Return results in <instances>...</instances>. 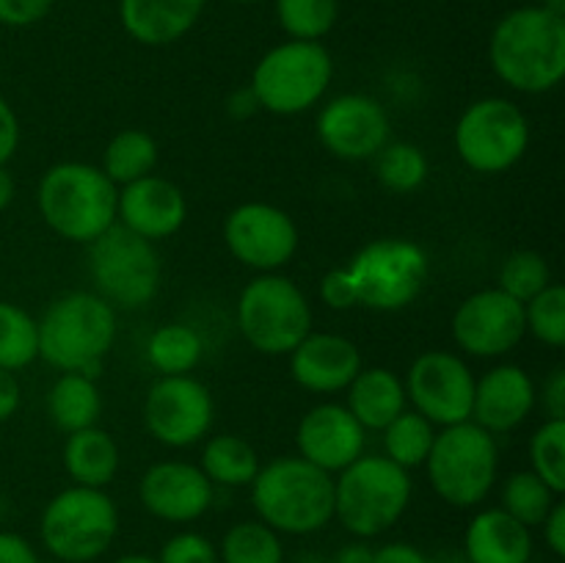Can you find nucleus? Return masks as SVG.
<instances>
[{
  "label": "nucleus",
  "mask_w": 565,
  "mask_h": 563,
  "mask_svg": "<svg viewBox=\"0 0 565 563\" xmlns=\"http://www.w3.org/2000/svg\"><path fill=\"white\" fill-rule=\"evenodd\" d=\"M318 296L323 301V307L334 309V312H348V309L359 307L356 287H353L345 268H331L329 274L320 276Z\"/></svg>",
  "instance_id": "a19ab883"
},
{
  "label": "nucleus",
  "mask_w": 565,
  "mask_h": 563,
  "mask_svg": "<svg viewBox=\"0 0 565 563\" xmlns=\"http://www.w3.org/2000/svg\"><path fill=\"white\" fill-rule=\"evenodd\" d=\"M221 235L226 252L254 274H279L301 246L296 219L270 202H243L232 208Z\"/></svg>",
  "instance_id": "ddd939ff"
},
{
  "label": "nucleus",
  "mask_w": 565,
  "mask_h": 563,
  "mask_svg": "<svg viewBox=\"0 0 565 563\" xmlns=\"http://www.w3.org/2000/svg\"><path fill=\"white\" fill-rule=\"evenodd\" d=\"M539 406V384L522 364H494L475 381L472 423L489 434H511Z\"/></svg>",
  "instance_id": "4be33fe9"
},
{
  "label": "nucleus",
  "mask_w": 565,
  "mask_h": 563,
  "mask_svg": "<svg viewBox=\"0 0 565 563\" xmlns=\"http://www.w3.org/2000/svg\"><path fill=\"white\" fill-rule=\"evenodd\" d=\"M290 375L312 395H340L364 368L356 342L337 331H309L290 353Z\"/></svg>",
  "instance_id": "412c9836"
},
{
  "label": "nucleus",
  "mask_w": 565,
  "mask_h": 563,
  "mask_svg": "<svg viewBox=\"0 0 565 563\" xmlns=\"http://www.w3.org/2000/svg\"><path fill=\"white\" fill-rule=\"evenodd\" d=\"M188 221V196L177 182L160 174H147L130 185L119 188L116 199V224L160 243L177 235Z\"/></svg>",
  "instance_id": "aec40b11"
},
{
  "label": "nucleus",
  "mask_w": 565,
  "mask_h": 563,
  "mask_svg": "<svg viewBox=\"0 0 565 563\" xmlns=\"http://www.w3.org/2000/svg\"><path fill=\"white\" fill-rule=\"evenodd\" d=\"M412 475L379 453H362L334 478V519L353 539H379L412 506Z\"/></svg>",
  "instance_id": "39448f33"
},
{
  "label": "nucleus",
  "mask_w": 565,
  "mask_h": 563,
  "mask_svg": "<svg viewBox=\"0 0 565 563\" xmlns=\"http://www.w3.org/2000/svg\"><path fill=\"white\" fill-rule=\"evenodd\" d=\"M204 3L207 0H119V20L132 42L166 47L196 28Z\"/></svg>",
  "instance_id": "5701e85b"
},
{
  "label": "nucleus",
  "mask_w": 565,
  "mask_h": 563,
  "mask_svg": "<svg viewBox=\"0 0 565 563\" xmlns=\"http://www.w3.org/2000/svg\"><path fill=\"white\" fill-rule=\"evenodd\" d=\"M475 381L478 375L469 368L467 359L434 348L414 359L403 386H406V397L414 412L430 419L436 428H447V425L472 419Z\"/></svg>",
  "instance_id": "2eb2a0df"
},
{
  "label": "nucleus",
  "mask_w": 565,
  "mask_h": 563,
  "mask_svg": "<svg viewBox=\"0 0 565 563\" xmlns=\"http://www.w3.org/2000/svg\"><path fill=\"white\" fill-rule=\"evenodd\" d=\"M329 563H373V546L364 539H356L351 544H342Z\"/></svg>",
  "instance_id": "3c124183"
},
{
  "label": "nucleus",
  "mask_w": 565,
  "mask_h": 563,
  "mask_svg": "<svg viewBox=\"0 0 565 563\" xmlns=\"http://www.w3.org/2000/svg\"><path fill=\"white\" fill-rule=\"evenodd\" d=\"M296 445L298 456L323 472L337 475L362 456L367 445V431L348 412L345 403L323 401L298 419Z\"/></svg>",
  "instance_id": "6ab92c4d"
},
{
  "label": "nucleus",
  "mask_w": 565,
  "mask_h": 563,
  "mask_svg": "<svg viewBox=\"0 0 565 563\" xmlns=\"http://www.w3.org/2000/svg\"><path fill=\"white\" fill-rule=\"evenodd\" d=\"M88 274L94 293L114 309H141L158 296L163 265L154 243L121 224L88 243Z\"/></svg>",
  "instance_id": "f8f14e48"
},
{
  "label": "nucleus",
  "mask_w": 565,
  "mask_h": 563,
  "mask_svg": "<svg viewBox=\"0 0 565 563\" xmlns=\"http://www.w3.org/2000/svg\"><path fill=\"white\" fill-rule=\"evenodd\" d=\"M334 81V59L323 42L287 39L274 44L252 72L248 88L259 110L274 116H298L323 103Z\"/></svg>",
  "instance_id": "6e6552de"
},
{
  "label": "nucleus",
  "mask_w": 565,
  "mask_h": 563,
  "mask_svg": "<svg viewBox=\"0 0 565 563\" xmlns=\"http://www.w3.org/2000/svg\"><path fill=\"white\" fill-rule=\"evenodd\" d=\"M119 188L103 169L81 160L50 166L36 188V208L44 224L70 243L97 241L116 224Z\"/></svg>",
  "instance_id": "20e7f679"
},
{
  "label": "nucleus",
  "mask_w": 565,
  "mask_h": 563,
  "mask_svg": "<svg viewBox=\"0 0 565 563\" xmlns=\"http://www.w3.org/2000/svg\"><path fill=\"white\" fill-rule=\"evenodd\" d=\"M158 158V141H154L147 130L125 127V130L116 132L108 141V147L103 149V163H99V169H103V174L108 177L116 188H121L141 180V177L154 174Z\"/></svg>",
  "instance_id": "c85d7f7f"
},
{
  "label": "nucleus",
  "mask_w": 565,
  "mask_h": 563,
  "mask_svg": "<svg viewBox=\"0 0 565 563\" xmlns=\"http://www.w3.org/2000/svg\"><path fill=\"white\" fill-rule=\"evenodd\" d=\"M557 500H561V495H555L533 469H519L502 480L500 508L530 530L541 528V522Z\"/></svg>",
  "instance_id": "72a5a7b5"
},
{
  "label": "nucleus",
  "mask_w": 565,
  "mask_h": 563,
  "mask_svg": "<svg viewBox=\"0 0 565 563\" xmlns=\"http://www.w3.org/2000/svg\"><path fill=\"white\" fill-rule=\"evenodd\" d=\"M218 563H285V541L259 519H243L221 539Z\"/></svg>",
  "instance_id": "473e14b6"
},
{
  "label": "nucleus",
  "mask_w": 565,
  "mask_h": 563,
  "mask_svg": "<svg viewBox=\"0 0 565 563\" xmlns=\"http://www.w3.org/2000/svg\"><path fill=\"white\" fill-rule=\"evenodd\" d=\"M103 414L97 381L83 373H58L47 392V417L64 434L92 428Z\"/></svg>",
  "instance_id": "cd10ccee"
},
{
  "label": "nucleus",
  "mask_w": 565,
  "mask_h": 563,
  "mask_svg": "<svg viewBox=\"0 0 565 563\" xmlns=\"http://www.w3.org/2000/svg\"><path fill=\"white\" fill-rule=\"evenodd\" d=\"M315 132L329 155L362 163L392 141L390 110L370 94H337L318 110Z\"/></svg>",
  "instance_id": "f3484780"
},
{
  "label": "nucleus",
  "mask_w": 565,
  "mask_h": 563,
  "mask_svg": "<svg viewBox=\"0 0 565 563\" xmlns=\"http://www.w3.org/2000/svg\"><path fill=\"white\" fill-rule=\"evenodd\" d=\"M436 431L439 428L430 419H425L414 408H406V412L397 414L381 431V436H384V456L395 461L397 467L406 469V472L425 467V458H428L430 447H434Z\"/></svg>",
  "instance_id": "2f4dec72"
},
{
  "label": "nucleus",
  "mask_w": 565,
  "mask_h": 563,
  "mask_svg": "<svg viewBox=\"0 0 565 563\" xmlns=\"http://www.w3.org/2000/svg\"><path fill=\"white\" fill-rule=\"evenodd\" d=\"M158 563H218V546L196 530H180L163 541Z\"/></svg>",
  "instance_id": "ea45409f"
},
{
  "label": "nucleus",
  "mask_w": 565,
  "mask_h": 563,
  "mask_svg": "<svg viewBox=\"0 0 565 563\" xmlns=\"http://www.w3.org/2000/svg\"><path fill=\"white\" fill-rule=\"evenodd\" d=\"M276 20L290 39L323 42L340 17V0H274Z\"/></svg>",
  "instance_id": "c9c22d12"
},
{
  "label": "nucleus",
  "mask_w": 565,
  "mask_h": 563,
  "mask_svg": "<svg viewBox=\"0 0 565 563\" xmlns=\"http://www.w3.org/2000/svg\"><path fill=\"white\" fill-rule=\"evenodd\" d=\"M530 119L508 97H480L463 108L452 130V147L469 171L497 177L511 171L530 149Z\"/></svg>",
  "instance_id": "9b49d317"
},
{
  "label": "nucleus",
  "mask_w": 565,
  "mask_h": 563,
  "mask_svg": "<svg viewBox=\"0 0 565 563\" xmlns=\"http://www.w3.org/2000/svg\"><path fill=\"white\" fill-rule=\"evenodd\" d=\"M373 160L379 185L397 196L419 191L430 174L428 155L419 144L412 141H390Z\"/></svg>",
  "instance_id": "7c9ffc66"
},
{
  "label": "nucleus",
  "mask_w": 565,
  "mask_h": 563,
  "mask_svg": "<svg viewBox=\"0 0 565 563\" xmlns=\"http://www.w3.org/2000/svg\"><path fill=\"white\" fill-rule=\"evenodd\" d=\"M215 403L196 375H160L143 397L149 436L171 450H185L210 436Z\"/></svg>",
  "instance_id": "4468645a"
},
{
  "label": "nucleus",
  "mask_w": 565,
  "mask_h": 563,
  "mask_svg": "<svg viewBox=\"0 0 565 563\" xmlns=\"http://www.w3.org/2000/svg\"><path fill=\"white\" fill-rule=\"evenodd\" d=\"M524 326L541 346L563 348L565 346V290L563 285L552 282L539 296L524 304Z\"/></svg>",
  "instance_id": "58836bf2"
},
{
  "label": "nucleus",
  "mask_w": 565,
  "mask_h": 563,
  "mask_svg": "<svg viewBox=\"0 0 565 563\" xmlns=\"http://www.w3.org/2000/svg\"><path fill=\"white\" fill-rule=\"evenodd\" d=\"M39 359V323L20 304L0 301V368L20 373Z\"/></svg>",
  "instance_id": "f704fd0d"
},
{
  "label": "nucleus",
  "mask_w": 565,
  "mask_h": 563,
  "mask_svg": "<svg viewBox=\"0 0 565 563\" xmlns=\"http://www.w3.org/2000/svg\"><path fill=\"white\" fill-rule=\"evenodd\" d=\"M359 307L373 312H401L412 307L430 279V259L412 237L390 235L364 243L345 265Z\"/></svg>",
  "instance_id": "9d476101"
},
{
  "label": "nucleus",
  "mask_w": 565,
  "mask_h": 563,
  "mask_svg": "<svg viewBox=\"0 0 565 563\" xmlns=\"http://www.w3.org/2000/svg\"><path fill=\"white\" fill-rule=\"evenodd\" d=\"M546 419H565V368H555L539 390Z\"/></svg>",
  "instance_id": "37998d69"
},
{
  "label": "nucleus",
  "mask_w": 565,
  "mask_h": 563,
  "mask_svg": "<svg viewBox=\"0 0 565 563\" xmlns=\"http://www.w3.org/2000/svg\"><path fill=\"white\" fill-rule=\"evenodd\" d=\"M524 337V304L500 287L472 293L452 312V340L467 357L502 359L516 351Z\"/></svg>",
  "instance_id": "dca6fc26"
},
{
  "label": "nucleus",
  "mask_w": 565,
  "mask_h": 563,
  "mask_svg": "<svg viewBox=\"0 0 565 563\" xmlns=\"http://www.w3.org/2000/svg\"><path fill=\"white\" fill-rule=\"evenodd\" d=\"M296 563H329V561H323V557L315 555V552H303V555H298Z\"/></svg>",
  "instance_id": "4d7b16f0"
},
{
  "label": "nucleus",
  "mask_w": 565,
  "mask_h": 563,
  "mask_svg": "<svg viewBox=\"0 0 565 563\" xmlns=\"http://www.w3.org/2000/svg\"><path fill=\"white\" fill-rule=\"evenodd\" d=\"M119 533V508L105 489L66 486L39 517V539L58 563H94Z\"/></svg>",
  "instance_id": "0eeeda50"
},
{
  "label": "nucleus",
  "mask_w": 565,
  "mask_h": 563,
  "mask_svg": "<svg viewBox=\"0 0 565 563\" xmlns=\"http://www.w3.org/2000/svg\"><path fill=\"white\" fill-rule=\"evenodd\" d=\"M204 357V340L191 323H166L149 334L147 362L160 375H191Z\"/></svg>",
  "instance_id": "c756f323"
},
{
  "label": "nucleus",
  "mask_w": 565,
  "mask_h": 563,
  "mask_svg": "<svg viewBox=\"0 0 565 563\" xmlns=\"http://www.w3.org/2000/svg\"><path fill=\"white\" fill-rule=\"evenodd\" d=\"M373 563H430V555L408 541H390L373 550Z\"/></svg>",
  "instance_id": "49530a36"
},
{
  "label": "nucleus",
  "mask_w": 565,
  "mask_h": 563,
  "mask_svg": "<svg viewBox=\"0 0 565 563\" xmlns=\"http://www.w3.org/2000/svg\"><path fill=\"white\" fill-rule=\"evenodd\" d=\"M22 406V386L17 373L0 368V423L14 417Z\"/></svg>",
  "instance_id": "09e8293b"
},
{
  "label": "nucleus",
  "mask_w": 565,
  "mask_h": 563,
  "mask_svg": "<svg viewBox=\"0 0 565 563\" xmlns=\"http://www.w3.org/2000/svg\"><path fill=\"white\" fill-rule=\"evenodd\" d=\"M64 472L75 486H88V489H105L114 484L121 464V450L114 436L99 425L66 434L64 453Z\"/></svg>",
  "instance_id": "a878e982"
},
{
  "label": "nucleus",
  "mask_w": 565,
  "mask_h": 563,
  "mask_svg": "<svg viewBox=\"0 0 565 563\" xmlns=\"http://www.w3.org/2000/svg\"><path fill=\"white\" fill-rule=\"evenodd\" d=\"M14 193H17L14 177H11V171L6 169V166H0V213L14 202Z\"/></svg>",
  "instance_id": "603ef678"
},
{
  "label": "nucleus",
  "mask_w": 565,
  "mask_h": 563,
  "mask_svg": "<svg viewBox=\"0 0 565 563\" xmlns=\"http://www.w3.org/2000/svg\"><path fill=\"white\" fill-rule=\"evenodd\" d=\"M55 0H0V25L28 28L53 11Z\"/></svg>",
  "instance_id": "79ce46f5"
},
{
  "label": "nucleus",
  "mask_w": 565,
  "mask_h": 563,
  "mask_svg": "<svg viewBox=\"0 0 565 563\" xmlns=\"http://www.w3.org/2000/svg\"><path fill=\"white\" fill-rule=\"evenodd\" d=\"M259 453L248 439L237 434H215L207 436L202 445V456H199V469L207 475L213 486H224V489H243L252 486L257 478Z\"/></svg>",
  "instance_id": "bb28decb"
},
{
  "label": "nucleus",
  "mask_w": 565,
  "mask_h": 563,
  "mask_svg": "<svg viewBox=\"0 0 565 563\" xmlns=\"http://www.w3.org/2000/svg\"><path fill=\"white\" fill-rule=\"evenodd\" d=\"M491 72L519 94H546L565 77V17L544 6H519L489 36Z\"/></svg>",
  "instance_id": "f257e3e1"
},
{
  "label": "nucleus",
  "mask_w": 565,
  "mask_h": 563,
  "mask_svg": "<svg viewBox=\"0 0 565 563\" xmlns=\"http://www.w3.org/2000/svg\"><path fill=\"white\" fill-rule=\"evenodd\" d=\"M430 563H469V561L461 550H441L436 552V555H430Z\"/></svg>",
  "instance_id": "864d4df0"
},
{
  "label": "nucleus",
  "mask_w": 565,
  "mask_h": 563,
  "mask_svg": "<svg viewBox=\"0 0 565 563\" xmlns=\"http://www.w3.org/2000/svg\"><path fill=\"white\" fill-rule=\"evenodd\" d=\"M0 563H42V557L25 535L0 530Z\"/></svg>",
  "instance_id": "a18cd8bd"
},
{
  "label": "nucleus",
  "mask_w": 565,
  "mask_h": 563,
  "mask_svg": "<svg viewBox=\"0 0 565 563\" xmlns=\"http://www.w3.org/2000/svg\"><path fill=\"white\" fill-rule=\"evenodd\" d=\"M546 285H552V268L544 254L535 248H516L502 259L494 287L516 298L519 304H527Z\"/></svg>",
  "instance_id": "e433bc0d"
},
{
  "label": "nucleus",
  "mask_w": 565,
  "mask_h": 563,
  "mask_svg": "<svg viewBox=\"0 0 565 563\" xmlns=\"http://www.w3.org/2000/svg\"><path fill=\"white\" fill-rule=\"evenodd\" d=\"M257 110H259V103L248 86L235 88V92L226 97V116H230V119L248 121L252 116H257Z\"/></svg>",
  "instance_id": "8fccbe9b"
},
{
  "label": "nucleus",
  "mask_w": 565,
  "mask_h": 563,
  "mask_svg": "<svg viewBox=\"0 0 565 563\" xmlns=\"http://www.w3.org/2000/svg\"><path fill=\"white\" fill-rule=\"evenodd\" d=\"M39 323V359L61 373L97 381L119 331L116 309L94 290H70L50 301Z\"/></svg>",
  "instance_id": "f03ea898"
},
{
  "label": "nucleus",
  "mask_w": 565,
  "mask_h": 563,
  "mask_svg": "<svg viewBox=\"0 0 565 563\" xmlns=\"http://www.w3.org/2000/svg\"><path fill=\"white\" fill-rule=\"evenodd\" d=\"M20 147V119L9 99L0 94V166L9 163Z\"/></svg>",
  "instance_id": "c03bdc74"
},
{
  "label": "nucleus",
  "mask_w": 565,
  "mask_h": 563,
  "mask_svg": "<svg viewBox=\"0 0 565 563\" xmlns=\"http://www.w3.org/2000/svg\"><path fill=\"white\" fill-rule=\"evenodd\" d=\"M541 530H544L546 550L555 557H565V506L561 500L546 513V519L541 522Z\"/></svg>",
  "instance_id": "de8ad7c7"
},
{
  "label": "nucleus",
  "mask_w": 565,
  "mask_h": 563,
  "mask_svg": "<svg viewBox=\"0 0 565 563\" xmlns=\"http://www.w3.org/2000/svg\"><path fill=\"white\" fill-rule=\"evenodd\" d=\"M0 506H3V502H0Z\"/></svg>",
  "instance_id": "bf43d9fd"
},
{
  "label": "nucleus",
  "mask_w": 565,
  "mask_h": 563,
  "mask_svg": "<svg viewBox=\"0 0 565 563\" xmlns=\"http://www.w3.org/2000/svg\"><path fill=\"white\" fill-rule=\"evenodd\" d=\"M248 489L257 519L279 535H312L334 522V475L301 456L263 464Z\"/></svg>",
  "instance_id": "7ed1b4c3"
},
{
  "label": "nucleus",
  "mask_w": 565,
  "mask_h": 563,
  "mask_svg": "<svg viewBox=\"0 0 565 563\" xmlns=\"http://www.w3.org/2000/svg\"><path fill=\"white\" fill-rule=\"evenodd\" d=\"M237 329L265 357H287L312 331L307 293L285 274H257L237 296Z\"/></svg>",
  "instance_id": "1a4fd4ad"
},
{
  "label": "nucleus",
  "mask_w": 565,
  "mask_h": 563,
  "mask_svg": "<svg viewBox=\"0 0 565 563\" xmlns=\"http://www.w3.org/2000/svg\"><path fill=\"white\" fill-rule=\"evenodd\" d=\"M544 9H550L552 14H561V17H565V0H544Z\"/></svg>",
  "instance_id": "6e6d98bb"
},
{
  "label": "nucleus",
  "mask_w": 565,
  "mask_h": 563,
  "mask_svg": "<svg viewBox=\"0 0 565 563\" xmlns=\"http://www.w3.org/2000/svg\"><path fill=\"white\" fill-rule=\"evenodd\" d=\"M230 3H241V6H248V3H257V0H230Z\"/></svg>",
  "instance_id": "13d9d810"
},
{
  "label": "nucleus",
  "mask_w": 565,
  "mask_h": 563,
  "mask_svg": "<svg viewBox=\"0 0 565 563\" xmlns=\"http://www.w3.org/2000/svg\"><path fill=\"white\" fill-rule=\"evenodd\" d=\"M530 469L555 495L565 491V419H544L530 436Z\"/></svg>",
  "instance_id": "4c0bfd02"
},
{
  "label": "nucleus",
  "mask_w": 565,
  "mask_h": 563,
  "mask_svg": "<svg viewBox=\"0 0 565 563\" xmlns=\"http://www.w3.org/2000/svg\"><path fill=\"white\" fill-rule=\"evenodd\" d=\"M110 563H158V557L143 555V552H127V555L116 557V561H110Z\"/></svg>",
  "instance_id": "5fc2aeb1"
},
{
  "label": "nucleus",
  "mask_w": 565,
  "mask_h": 563,
  "mask_svg": "<svg viewBox=\"0 0 565 563\" xmlns=\"http://www.w3.org/2000/svg\"><path fill=\"white\" fill-rule=\"evenodd\" d=\"M461 552L469 563H530L533 530L516 522L500 506L483 508L469 519Z\"/></svg>",
  "instance_id": "b1692460"
},
{
  "label": "nucleus",
  "mask_w": 565,
  "mask_h": 563,
  "mask_svg": "<svg viewBox=\"0 0 565 563\" xmlns=\"http://www.w3.org/2000/svg\"><path fill=\"white\" fill-rule=\"evenodd\" d=\"M345 406L364 431H384L408 408L406 386L390 368H362L345 390Z\"/></svg>",
  "instance_id": "393cba45"
},
{
  "label": "nucleus",
  "mask_w": 565,
  "mask_h": 563,
  "mask_svg": "<svg viewBox=\"0 0 565 563\" xmlns=\"http://www.w3.org/2000/svg\"><path fill=\"white\" fill-rule=\"evenodd\" d=\"M425 472L441 502L452 508H478L500 478L497 436L472 419L439 428L425 458Z\"/></svg>",
  "instance_id": "423d86ee"
},
{
  "label": "nucleus",
  "mask_w": 565,
  "mask_h": 563,
  "mask_svg": "<svg viewBox=\"0 0 565 563\" xmlns=\"http://www.w3.org/2000/svg\"><path fill=\"white\" fill-rule=\"evenodd\" d=\"M138 500L160 522L191 524L213 508L215 486L199 469V464L169 458L152 464L141 475Z\"/></svg>",
  "instance_id": "a211bd4d"
}]
</instances>
